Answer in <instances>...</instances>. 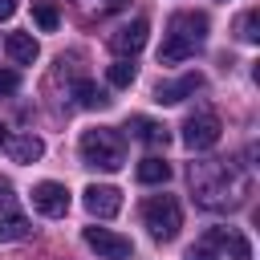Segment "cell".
<instances>
[{"instance_id": "obj_7", "label": "cell", "mask_w": 260, "mask_h": 260, "mask_svg": "<svg viewBox=\"0 0 260 260\" xmlns=\"http://www.w3.org/2000/svg\"><path fill=\"white\" fill-rule=\"evenodd\" d=\"M81 236H85V244H89L98 256H106V260H130V256H134V244H130L126 236L110 232V228H98V223H93V228H85Z\"/></svg>"}, {"instance_id": "obj_10", "label": "cell", "mask_w": 260, "mask_h": 260, "mask_svg": "<svg viewBox=\"0 0 260 260\" xmlns=\"http://www.w3.org/2000/svg\"><path fill=\"white\" fill-rule=\"evenodd\" d=\"M146 32H150V24H146V20H130V24L114 28V37H110V49H114L118 57H134V53H142V45H146Z\"/></svg>"}, {"instance_id": "obj_11", "label": "cell", "mask_w": 260, "mask_h": 260, "mask_svg": "<svg viewBox=\"0 0 260 260\" xmlns=\"http://www.w3.org/2000/svg\"><path fill=\"white\" fill-rule=\"evenodd\" d=\"M203 89V73H183V77H175V81H162L158 89H154V102L158 106H175V102H183V98H191V93H199Z\"/></svg>"}, {"instance_id": "obj_21", "label": "cell", "mask_w": 260, "mask_h": 260, "mask_svg": "<svg viewBox=\"0 0 260 260\" xmlns=\"http://www.w3.org/2000/svg\"><path fill=\"white\" fill-rule=\"evenodd\" d=\"M16 85H20V73L16 69H0V98L16 93Z\"/></svg>"}, {"instance_id": "obj_15", "label": "cell", "mask_w": 260, "mask_h": 260, "mask_svg": "<svg viewBox=\"0 0 260 260\" xmlns=\"http://www.w3.org/2000/svg\"><path fill=\"white\" fill-rule=\"evenodd\" d=\"M24 236H28V219H24L16 207H4V211H0V244L24 240Z\"/></svg>"}, {"instance_id": "obj_12", "label": "cell", "mask_w": 260, "mask_h": 260, "mask_svg": "<svg viewBox=\"0 0 260 260\" xmlns=\"http://www.w3.org/2000/svg\"><path fill=\"white\" fill-rule=\"evenodd\" d=\"M4 53H8L16 65H32V61L41 57V45L32 41V32H8V41H4Z\"/></svg>"}, {"instance_id": "obj_23", "label": "cell", "mask_w": 260, "mask_h": 260, "mask_svg": "<svg viewBox=\"0 0 260 260\" xmlns=\"http://www.w3.org/2000/svg\"><path fill=\"white\" fill-rule=\"evenodd\" d=\"M16 12V0H0V20H8Z\"/></svg>"}, {"instance_id": "obj_3", "label": "cell", "mask_w": 260, "mask_h": 260, "mask_svg": "<svg viewBox=\"0 0 260 260\" xmlns=\"http://www.w3.org/2000/svg\"><path fill=\"white\" fill-rule=\"evenodd\" d=\"M81 150V162L85 167H98V171H118L126 162V138L114 130V126H93L81 134L77 142Z\"/></svg>"}, {"instance_id": "obj_9", "label": "cell", "mask_w": 260, "mask_h": 260, "mask_svg": "<svg viewBox=\"0 0 260 260\" xmlns=\"http://www.w3.org/2000/svg\"><path fill=\"white\" fill-rule=\"evenodd\" d=\"M0 146H4V154L12 162H37L45 154V142L37 134H8L4 126H0Z\"/></svg>"}, {"instance_id": "obj_14", "label": "cell", "mask_w": 260, "mask_h": 260, "mask_svg": "<svg viewBox=\"0 0 260 260\" xmlns=\"http://www.w3.org/2000/svg\"><path fill=\"white\" fill-rule=\"evenodd\" d=\"M138 183H146V187H154V183H167L171 179V162L167 158H158V154H146L142 162H138Z\"/></svg>"}, {"instance_id": "obj_20", "label": "cell", "mask_w": 260, "mask_h": 260, "mask_svg": "<svg viewBox=\"0 0 260 260\" xmlns=\"http://www.w3.org/2000/svg\"><path fill=\"white\" fill-rule=\"evenodd\" d=\"M223 248L232 252V260H252V244L240 232H223Z\"/></svg>"}, {"instance_id": "obj_18", "label": "cell", "mask_w": 260, "mask_h": 260, "mask_svg": "<svg viewBox=\"0 0 260 260\" xmlns=\"http://www.w3.org/2000/svg\"><path fill=\"white\" fill-rule=\"evenodd\" d=\"M134 73H138V69H134V61H126V57H118V61H114V65L106 69V81H110L114 89H126V85L134 81Z\"/></svg>"}, {"instance_id": "obj_5", "label": "cell", "mask_w": 260, "mask_h": 260, "mask_svg": "<svg viewBox=\"0 0 260 260\" xmlns=\"http://www.w3.org/2000/svg\"><path fill=\"white\" fill-rule=\"evenodd\" d=\"M219 134H223V126H219V118L215 114H191L187 122H183V146L187 150H211L215 142H219Z\"/></svg>"}, {"instance_id": "obj_25", "label": "cell", "mask_w": 260, "mask_h": 260, "mask_svg": "<svg viewBox=\"0 0 260 260\" xmlns=\"http://www.w3.org/2000/svg\"><path fill=\"white\" fill-rule=\"evenodd\" d=\"M110 4H118V0H110Z\"/></svg>"}, {"instance_id": "obj_2", "label": "cell", "mask_w": 260, "mask_h": 260, "mask_svg": "<svg viewBox=\"0 0 260 260\" xmlns=\"http://www.w3.org/2000/svg\"><path fill=\"white\" fill-rule=\"evenodd\" d=\"M207 41V16L195 12V8H183L167 20V32H162V49H158V65H175V61H187L203 49Z\"/></svg>"}, {"instance_id": "obj_1", "label": "cell", "mask_w": 260, "mask_h": 260, "mask_svg": "<svg viewBox=\"0 0 260 260\" xmlns=\"http://www.w3.org/2000/svg\"><path fill=\"white\" fill-rule=\"evenodd\" d=\"M191 191L203 207L211 211H228V207H240L244 195H248V179L232 167V162H219V158H207V162H191Z\"/></svg>"}, {"instance_id": "obj_13", "label": "cell", "mask_w": 260, "mask_h": 260, "mask_svg": "<svg viewBox=\"0 0 260 260\" xmlns=\"http://www.w3.org/2000/svg\"><path fill=\"white\" fill-rule=\"evenodd\" d=\"M126 130H134V138H142L146 146H167V126L162 122H150V118H130V126Z\"/></svg>"}, {"instance_id": "obj_24", "label": "cell", "mask_w": 260, "mask_h": 260, "mask_svg": "<svg viewBox=\"0 0 260 260\" xmlns=\"http://www.w3.org/2000/svg\"><path fill=\"white\" fill-rule=\"evenodd\" d=\"M0 191H8V183H0Z\"/></svg>"}, {"instance_id": "obj_16", "label": "cell", "mask_w": 260, "mask_h": 260, "mask_svg": "<svg viewBox=\"0 0 260 260\" xmlns=\"http://www.w3.org/2000/svg\"><path fill=\"white\" fill-rule=\"evenodd\" d=\"M32 20H37L41 32H53L61 24V12L53 8V0H32Z\"/></svg>"}, {"instance_id": "obj_4", "label": "cell", "mask_w": 260, "mask_h": 260, "mask_svg": "<svg viewBox=\"0 0 260 260\" xmlns=\"http://www.w3.org/2000/svg\"><path fill=\"white\" fill-rule=\"evenodd\" d=\"M142 223L154 240H175L179 228H183V207L175 195H150L142 203Z\"/></svg>"}, {"instance_id": "obj_6", "label": "cell", "mask_w": 260, "mask_h": 260, "mask_svg": "<svg viewBox=\"0 0 260 260\" xmlns=\"http://www.w3.org/2000/svg\"><path fill=\"white\" fill-rule=\"evenodd\" d=\"M81 203H85V211H89L93 219H114V215L122 211V191L110 187V183H89V187L81 191Z\"/></svg>"}, {"instance_id": "obj_22", "label": "cell", "mask_w": 260, "mask_h": 260, "mask_svg": "<svg viewBox=\"0 0 260 260\" xmlns=\"http://www.w3.org/2000/svg\"><path fill=\"white\" fill-rule=\"evenodd\" d=\"M183 260H219V256L211 252V244H195V248H191V252H187Z\"/></svg>"}, {"instance_id": "obj_8", "label": "cell", "mask_w": 260, "mask_h": 260, "mask_svg": "<svg viewBox=\"0 0 260 260\" xmlns=\"http://www.w3.org/2000/svg\"><path fill=\"white\" fill-rule=\"evenodd\" d=\"M32 207H37L41 215H49V219L65 215V211H69V187H65V183H53V179L37 183V187H32Z\"/></svg>"}, {"instance_id": "obj_17", "label": "cell", "mask_w": 260, "mask_h": 260, "mask_svg": "<svg viewBox=\"0 0 260 260\" xmlns=\"http://www.w3.org/2000/svg\"><path fill=\"white\" fill-rule=\"evenodd\" d=\"M236 37H240L244 45H256V41H260V8H248V12L236 20Z\"/></svg>"}, {"instance_id": "obj_19", "label": "cell", "mask_w": 260, "mask_h": 260, "mask_svg": "<svg viewBox=\"0 0 260 260\" xmlns=\"http://www.w3.org/2000/svg\"><path fill=\"white\" fill-rule=\"evenodd\" d=\"M77 106H85V110H93V106H106L110 98H106V89H98L93 81H77Z\"/></svg>"}]
</instances>
